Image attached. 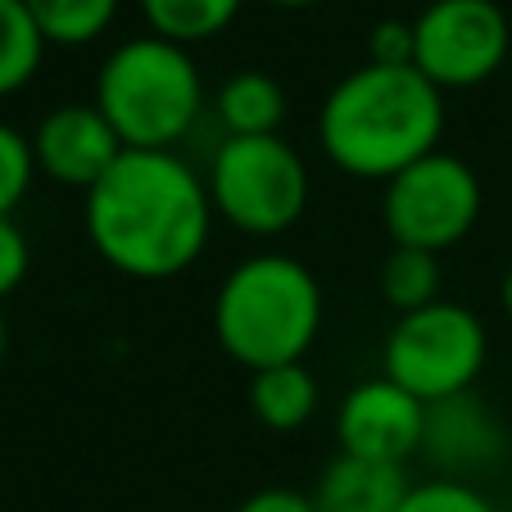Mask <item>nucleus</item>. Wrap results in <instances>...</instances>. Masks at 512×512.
Listing matches in <instances>:
<instances>
[{
  "label": "nucleus",
  "instance_id": "nucleus-1",
  "mask_svg": "<svg viewBox=\"0 0 512 512\" xmlns=\"http://www.w3.org/2000/svg\"><path fill=\"white\" fill-rule=\"evenodd\" d=\"M213 218L209 182L177 150H123L87 191L91 250L136 281H168L191 268Z\"/></svg>",
  "mask_w": 512,
  "mask_h": 512
},
{
  "label": "nucleus",
  "instance_id": "nucleus-2",
  "mask_svg": "<svg viewBox=\"0 0 512 512\" xmlns=\"http://www.w3.org/2000/svg\"><path fill=\"white\" fill-rule=\"evenodd\" d=\"M445 136V91L413 64H363L327 91L318 109V141L327 159L349 177L390 182L440 150Z\"/></svg>",
  "mask_w": 512,
  "mask_h": 512
},
{
  "label": "nucleus",
  "instance_id": "nucleus-3",
  "mask_svg": "<svg viewBox=\"0 0 512 512\" xmlns=\"http://www.w3.org/2000/svg\"><path fill=\"white\" fill-rule=\"evenodd\" d=\"M322 286L290 254H254L236 263L213 300V336L232 363L263 372L277 363H304L322 331Z\"/></svg>",
  "mask_w": 512,
  "mask_h": 512
},
{
  "label": "nucleus",
  "instance_id": "nucleus-4",
  "mask_svg": "<svg viewBox=\"0 0 512 512\" xmlns=\"http://www.w3.org/2000/svg\"><path fill=\"white\" fill-rule=\"evenodd\" d=\"M96 109L127 150H173L204 114V78L191 50L164 37H132L96 73Z\"/></svg>",
  "mask_w": 512,
  "mask_h": 512
},
{
  "label": "nucleus",
  "instance_id": "nucleus-5",
  "mask_svg": "<svg viewBox=\"0 0 512 512\" xmlns=\"http://www.w3.org/2000/svg\"><path fill=\"white\" fill-rule=\"evenodd\" d=\"M204 182L213 213L245 236H281L309 209V168L281 136H223Z\"/></svg>",
  "mask_w": 512,
  "mask_h": 512
},
{
  "label": "nucleus",
  "instance_id": "nucleus-6",
  "mask_svg": "<svg viewBox=\"0 0 512 512\" xmlns=\"http://www.w3.org/2000/svg\"><path fill=\"white\" fill-rule=\"evenodd\" d=\"M485 358H490L485 322L454 300H435L417 313H404L381 349L386 377L422 404L467 395L485 372Z\"/></svg>",
  "mask_w": 512,
  "mask_h": 512
},
{
  "label": "nucleus",
  "instance_id": "nucleus-7",
  "mask_svg": "<svg viewBox=\"0 0 512 512\" xmlns=\"http://www.w3.org/2000/svg\"><path fill=\"white\" fill-rule=\"evenodd\" d=\"M481 218V177L449 150H431L404 173H395L381 195V223L390 241L408 250L445 254Z\"/></svg>",
  "mask_w": 512,
  "mask_h": 512
},
{
  "label": "nucleus",
  "instance_id": "nucleus-8",
  "mask_svg": "<svg viewBox=\"0 0 512 512\" xmlns=\"http://www.w3.org/2000/svg\"><path fill=\"white\" fill-rule=\"evenodd\" d=\"M512 46V23L494 0H431L413 19V68L440 91L490 82Z\"/></svg>",
  "mask_w": 512,
  "mask_h": 512
},
{
  "label": "nucleus",
  "instance_id": "nucleus-9",
  "mask_svg": "<svg viewBox=\"0 0 512 512\" xmlns=\"http://www.w3.org/2000/svg\"><path fill=\"white\" fill-rule=\"evenodd\" d=\"M426 435V404L408 395L386 372L372 381H358L336 408V440L340 454L368 458V463L404 467L413 454H422Z\"/></svg>",
  "mask_w": 512,
  "mask_h": 512
},
{
  "label": "nucleus",
  "instance_id": "nucleus-10",
  "mask_svg": "<svg viewBox=\"0 0 512 512\" xmlns=\"http://www.w3.org/2000/svg\"><path fill=\"white\" fill-rule=\"evenodd\" d=\"M127 145L109 127V118L91 105H55L32 132V155L37 173H46L55 186L87 195L109 168L118 164Z\"/></svg>",
  "mask_w": 512,
  "mask_h": 512
},
{
  "label": "nucleus",
  "instance_id": "nucleus-11",
  "mask_svg": "<svg viewBox=\"0 0 512 512\" xmlns=\"http://www.w3.org/2000/svg\"><path fill=\"white\" fill-rule=\"evenodd\" d=\"M422 454L440 467V476L472 481L476 472H490L508 458V431L503 422L467 390V395L426 404Z\"/></svg>",
  "mask_w": 512,
  "mask_h": 512
},
{
  "label": "nucleus",
  "instance_id": "nucleus-12",
  "mask_svg": "<svg viewBox=\"0 0 512 512\" xmlns=\"http://www.w3.org/2000/svg\"><path fill=\"white\" fill-rule=\"evenodd\" d=\"M413 490L404 467L336 454L313 485L318 512H399Z\"/></svg>",
  "mask_w": 512,
  "mask_h": 512
},
{
  "label": "nucleus",
  "instance_id": "nucleus-13",
  "mask_svg": "<svg viewBox=\"0 0 512 512\" xmlns=\"http://www.w3.org/2000/svg\"><path fill=\"white\" fill-rule=\"evenodd\" d=\"M245 399H250L254 422L277 435H290L313 422V413L322 404V390H318V377L304 363H277V368L250 372Z\"/></svg>",
  "mask_w": 512,
  "mask_h": 512
},
{
  "label": "nucleus",
  "instance_id": "nucleus-14",
  "mask_svg": "<svg viewBox=\"0 0 512 512\" xmlns=\"http://www.w3.org/2000/svg\"><path fill=\"white\" fill-rule=\"evenodd\" d=\"M286 109H290L286 87L263 68L232 73L213 96V114H218L227 136H281Z\"/></svg>",
  "mask_w": 512,
  "mask_h": 512
},
{
  "label": "nucleus",
  "instance_id": "nucleus-15",
  "mask_svg": "<svg viewBox=\"0 0 512 512\" xmlns=\"http://www.w3.org/2000/svg\"><path fill=\"white\" fill-rule=\"evenodd\" d=\"M150 23V32L173 46H200V41L218 37L223 28H232V19L241 14L245 0H136Z\"/></svg>",
  "mask_w": 512,
  "mask_h": 512
},
{
  "label": "nucleus",
  "instance_id": "nucleus-16",
  "mask_svg": "<svg viewBox=\"0 0 512 512\" xmlns=\"http://www.w3.org/2000/svg\"><path fill=\"white\" fill-rule=\"evenodd\" d=\"M440 281H445L440 254L395 245V250L386 254V263H381V300L404 318V313H417V309H426V304L445 300V295H440Z\"/></svg>",
  "mask_w": 512,
  "mask_h": 512
},
{
  "label": "nucleus",
  "instance_id": "nucleus-17",
  "mask_svg": "<svg viewBox=\"0 0 512 512\" xmlns=\"http://www.w3.org/2000/svg\"><path fill=\"white\" fill-rule=\"evenodd\" d=\"M46 37L23 0H0V96H14L37 78Z\"/></svg>",
  "mask_w": 512,
  "mask_h": 512
},
{
  "label": "nucleus",
  "instance_id": "nucleus-18",
  "mask_svg": "<svg viewBox=\"0 0 512 512\" xmlns=\"http://www.w3.org/2000/svg\"><path fill=\"white\" fill-rule=\"evenodd\" d=\"M46 46H91L118 19L123 0H23Z\"/></svg>",
  "mask_w": 512,
  "mask_h": 512
},
{
  "label": "nucleus",
  "instance_id": "nucleus-19",
  "mask_svg": "<svg viewBox=\"0 0 512 512\" xmlns=\"http://www.w3.org/2000/svg\"><path fill=\"white\" fill-rule=\"evenodd\" d=\"M32 177H37V155H32V136L19 127L0 123V218H10L23 204Z\"/></svg>",
  "mask_w": 512,
  "mask_h": 512
},
{
  "label": "nucleus",
  "instance_id": "nucleus-20",
  "mask_svg": "<svg viewBox=\"0 0 512 512\" xmlns=\"http://www.w3.org/2000/svg\"><path fill=\"white\" fill-rule=\"evenodd\" d=\"M399 512H499L472 481H454V476H435L408 490Z\"/></svg>",
  "mask_w": 512,
  "mask_h": 512
},
{
  "label": "nucleus",
  "instance_id": "nucleus-21",
  "mask_svg": "<svg viewBox=\"0 0 512 512\" xmlns=\"http://www.w3.org/2000/svg\"><path fill=\"white\" fill-rule=\"evenodd\" d=\"M28 268H32V250H28L23 227L14 218H0V300L23 286Z\"/></svg>",
  "mask_w": 512,
  "mask_h": 512
},
{
  "label": "nucleus",
  "instance_id": "nucleus-22",
  "mask_svg": "<svg viewBox=\"0 0 512 512\" xmlns=\"http://www.w3.org/2000/svg\"><path fill=\"white\" fill-rule=\"evenodd\" d=\"M368 64H413V23L381 19L368 37Z\"/></svg>",
  "mask_w": 512,
  "mask_h": 512
},
{
  "label": "nucleus",
  "instance_id": "nucleus-23",
  "mask_svg": "<svg viewBox=\"0 0 512 512\" xmlns=\"http://www.w3.org/2000/svg\"><path fill=\"white\" fill-rule=\"evenodd\" d=\"M236 512H318V508H313V494L286 490V485H268V490L245 494Z\"/></svg>",
  "mask_w": 512,
  "mask_h": 512
},
{
  "label": "nucleus",
  "instance_id": "nucleus-24",
  "mask_svg": "<svg viewBox=\"0 0 512 512\" xmlns=\"http://www.w3.org/2000/svg\"><path fill=\"white\" fill-rule=\"evenodd\" d=\"M503 313H508V322H512V268L503 272Z\"/></svg>",
  "mask_w": 512,
  "mask_h": 512
},
{
  "label": "nucleus",
  "instance_id": "nucleus-25",
  "mask_svg": "<svg viewBox=\"0 0 512 512\" xmlns=\"http://www.w3.org/2000/svg\"><path fill=\"white\" fill-rule=\"evenodd\" d=\"M263 5H277V10H304V5H318V0H263Z\"/></svg>",
  "mask_w": 512,
  "mask_h": 512
},
{
  "label": "nucleus",
  "instance_id": "nucleus-26",
  "mask_svg": "<svg viewBox=\"0 0 512 512\" xmlns=\"http://www.w3.org/2000/svg\"><path fill=\"white\" fill-rule=\"evenodd\" d=\"M5 349H10V331H5V313H0V368H5Z\"/></svg>",
  "mask_w": 512,
  "mask_h": 512
}]
</instances>
